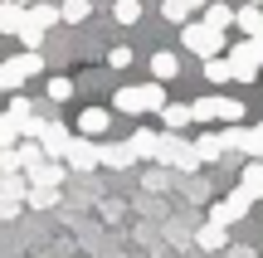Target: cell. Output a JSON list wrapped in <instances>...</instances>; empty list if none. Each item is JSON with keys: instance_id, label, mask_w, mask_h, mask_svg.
Segmentation results:
<instances>
[{"instance_id": "obj_1", "label": "cell", "mask_w": 263, "mask_h": 258, "mask_svg": "<svg viewBox=\"0 0 263 258\" xmlns=\"http://www.w3.org/2000/svg\"><path fill=\"white\" fill-rule=\"evenodd\" d=\"M112 107L117 112H127V117H141V112H161L166 107V83H141V88H117L112 93Z\"/></svg>"}, {"instance_id": "obj_2", "label": "cell", "mask_w": 263, "mask_h": 258, "mask_svg": "<svg viewBox=\"0 0 263 258\" xmlns=\"http://www.w3.org/2000/svg\"><path fill=\"white\" fill-rule=\"evenodd\" d=\"M180 44L190 54H200V58H215V54H224V29L205 25V19H185L180 25Z\"/></svg>"}, {"instance_id": "obj_3", "label": "cell", "mask_w": 263, "mask_h": 258, "mask_svg": "<svg viewBox=\"0 0 263 258\" xmlns=\"http://www.w3.org/2000/svg\"><path fill=\"white\" fill-rule=\"evenodd\" d=\"M229 64H234V83H254V78H263V39L244 34V44L229 49Z\"/></svg>"}, {"instance_id": "obj_4", "label": "cell", "mask_w": 263, "mask_h": 258, "mask_svg": "<svg viewBox=\"0 0 263 258\" xmlns=\"http://www.w3.org/2000/svg\"><path fill=\"white\" fill-rule=\"evenodd\" d=\"M156 161L161 166H176V171H195V166H205V161H200V151H195V142H180L176 132H161Z\"/></svg>"}, {"instance_id": "obj_5", "label": "cell", "mask_w": 263, "mask_h": 258, "mask_svg": "<svg viewBox=\"0 0 263 258\" xmlns=\"http://www.w3.org/2000/svg\"><path fill=\"white\" fill-rule=\"evenodd\" d=\"M64 166H68V171H93V166H103L98 142H93V136H68V146H64Z\"/></svg>"}, {"instance_id": "obj_6", "label": "cell", "mask_w": 263, "mask_h": 258, "mask_svg": "<svg viewBox=\"0 0 263 258\" xmlns=\"http://www.w3.org/2000/svg\"><path fill=\"white\" fill-rule=\"evenodd\" d=\"M249 205H254V195H249V190H229L224 200H215V205H210V220L229 229L234 220H244V214H249Z\"/></svg>"}, {"instance_id": "obj_7", "label": "cell", "mask_w": 263, "mask_h": 258, "mask_svg": "<svg viewBox=\"0 0 263 258\" xmlns=\"http://www.w3.org/2000/svg\"><path fill=\"white\" fill-rule=\"evenodd\" d=\"M68 136H73L68 127H59V122H39V136H34V142L44 146V151L54 156V161H64V146H68Z\"/></svg>"}, {"instance_id": "obj_8", "label": "cell", "mask_w": 263, "mask_h": 258, "mask_svg": "<svg viewBox=\"0 0 263 258\" xmlns=\"http://www.w3.org/2000/svg\"><path fill=\"white\" fill-rule=\"evenodd\" d=\"M107 127H112V112L107 107H83L78 112V136H103Z\"/></svg>"}, {"instance_id": "obj_9", "label": "cell", "mask_w": 263, "mask_h": 258, "mask_svg": "<svg viewBox=\"0 0 263 258\" xmlns=\"http://www.w3.org/2000/svg\"><path fill=\"white\" fill-rule=\"evenodd\" d=\"M98 151H103V166H112V171H127V166L137 161L132 142H98Z\"/></svg>"}, {"instance_id": "obj_10", "label": "cell", "mask_w": 263, "mask_h": 258, "mask_svg": "<svg viewBox=\"0 0 263 258\" xmlns=\"http://www.w3.org/2000/svg\"><path fill=\"white\" fill-rule=\"evenodd\" d=\"M132 151H137V161H156V151H161V132L137 127V132H132Z\"/></svg>"}, {"instance_id": "obj_11", "label": "cell", "mask_w": 263, "mask_h": 258, "mask_svg": "<svg viewBox=\"0 0 263 258\" xmlns=\"http://www.w3.org/2000/svg\"><path fill=\"white\" fill-rule=\"evenodd\" d=\"M239 190H249L254 200H263V156H249L244 175H239Z\"/></svg>"}, {"instance_id": "obj_12", "label": "cell", "mask_w": 263, "mask_h": 258, "mask_svg": "<svg viewBox=\"0 0 263 258\" xmlns=\"http://www.w3.org/2000/svg\"><path fill=\"white\" fill-rule=\"evenodd\" d=\"M210 0H161V15L171 19V25H185L190 15H195V10H205Z\"/></svg>"}, {"instance_id": "obj_13", "label": "cell", "mask_w": 263, "mask_h": 258, "mask_svg": "<svg viewBox=\"0 0 263 258\" xmlns=\"http://www.w3.org/2000/svg\"><path fill=\"white\" fill-rule=\"evenodd\" d=\"M234 25L244 29L249 39H263V5H249L244 0V10H234Z\"/></svg>"}, {"instance_id": "obj_14", "label": "cell", "mask_w": 263, "mask_h": 258, "mask_svg": "<svg viewBox=\"0 0 263 258\" xmlns=\"http://www.w3.org/2000/svg\"><path fill=\"white\" fill-rule=\"evenodd\" d=\"M151 78H156V83H171V78H180V58L171 54V49L151 54Z\"/></svg>"}, {"instance_id": "obj_15", "label": "cell", "mask_w": 263, "mask_h": 258, "mask_svg": "<svg viewBox=\"0 0 263 258\" xmlns=\"http://www.w3.org/2000/svg\"><path fill=\"white\" fill-rule=\"evenodd\" d=\"M25 15H29V5H20V0H5V5H0V34H20Z\"/></svg>"}, {"instance_id": "obj_16", "label": "cell", "mask_w": 263, "mask_h": 258, "mask_svg": "<svg viewBox=\"0 0 263 258\" xmlns=\"http://www.w3.org/2000/svg\"><path fill=\"white\" fill-rule=\"evenodd\" d=\"M161 122H166V132H185L195 117H190V103H166L161 107Z\"/></svg>"}, {"instance_id": "obj_17", "label": "cell", "mask_w": 263, "mask_h": 258, "mask_svg": "<svg viewBox=\"0 0 263 258\" xmlns=\"http://www.w3.org/2000/svg\"><path fill=\"white\" fill-rule=\"evenodd\" d=\"M205 78L210 83H234V64H229V54H215V58H205Z\"/></svg>"}, {"instance_id": "obj_18", "label": "cell", "mask_w": 263, "mask_h": 258, "mask_svg": "<svg viewBox=\"0 0 263 258\" xmlns=\"http://www.w3.org/2000/svg\"><path fill=\"white\" fill-rule=\"evenodd\" d=\"M39 161H49V151H44L39 142H20V146H15V166H20V171H34Z\"/></svg>"}, {"instance_id": "obj_19", "label": "cell", "mask_w": 263, "mask_h": 258, "mask_svg": "<svg viewBox=\"0 0 263 258\" xmlns=\"http://www.w3.org/2000/svg\"><path fill=\"white\" fill-rule=\"evenodd\" d=\"M190 117H195L200 127L219 122V93H210V97H195V103H190Z\"/></svg>"}, {"instance_id": "obj_20", "label": "cell", "mask_w": 263, "mask_h": 258, "mask_svg": "<svg viewBox=\"0 0 263 258\" xmlns=\"http://www.w3.org/2000/svg\"><path fill=\"white\" fill-rule=\"evenodd\" d=\"M195 151H200V161H219V156H224V136H219V132H200L195 136Z\"/></svg>"}, {"instance_id": "obj_21", "label": "cell", "mask_w": 263, "mask_h": 258, "mask_svg": "<svg viewBox=\"0 0 263 258\" xmlns=\"http://www.w3.org/2000/svg\"><path fill=\"white\" fill-rule=\"evenodd\" d=\"M195 244H200V249H210V253H215V249H224V224H215V220H210V224H200V234H195Z\"/></svg>"}, {"instance_id": "obj_22", "label": "cell", "mask_w": 263, "mask_h": 258, "mask_svg": "<svg viewBox=\"0 0 263 258\" xmlns=\"http://www.w3.org/2000/svg\"><path fill=\"white\" fill-rule=\"evenodd\" d=\"M88 15H93V0H64V5H59V19H64V25H83Z\"/></svg>"}, {"instance_id": "obj_23", "label": "cell", "mask_w": 263, "mask_h": 258, "mask_svg": "<svg viewBox=\"0 0 263 258\" xmlns=\"http://www.w3.org/2000/svg\"><path fill=\"white\" fill-rule=\"evenodd\" d=\"M54 200H59V185H29L25 190V205H34V210H49Z\"/></svg>"}, {"instance_id": "obj_24", "label": "cell", "mask_w": 263, "mask_h": 258, "mask_svg": "<svg viewBox=\"0 0 263 258\" xmlns=\"http://www.w3.org/2000/svg\"><path fill=\"white\" fill-rule=\"evenodd\" d=\"M10 64H15V68H20V73H25V78L44 73V58H39V49H25V54H15V58H10Z\"/></svg>"}, {"instance_id": "obj_25", "label": "cell", "mask_w": 263, "mask_h": 258, "mask_svg": "<svg viewBox=\"0 0 263 258\" xmlns=\"http://www.w3.org/2000/svg\"><path fill=\"white\" fill-rule=\"evenodd\" d=\"M29 25L54 29V25H59V10H54V5H44V0H34V5H29Z\"/></svg>"}, {"instance_id": "obj_26", "label": "cell", "mask_w": 263, "mask_h": 258, "mask_svg": "<svg viewBox=\"0 0 263 258\" xmlns=\"http://www.w3.org/2000/svg\"><path fill=\"white\" fill-rule=\"evenodd\" d=\"M29 117H34V107H29V97H10V112H5V122H15V132H20V127H25L29 122Z\"/></svg>"}, {"instance_id": "obj_27", "label": "cell", "mask_w": 263, "mask_h": 258, "mask_svg": "<svg viewBox=\"0 0 263 258\" xmlns=\"http://www.w3.org/2000/svg\"><path fill=\"white\" fill-rule=\"evenodd\" d=\"M244 112H249V107L244 103H239V97H224V93H219V122H244Z\"/></svg>"}, {"instance_id": "obj_28", "label": "cell", "mask_w": 263, "mask_h": 258, "mask_svg": "<svg viewBox=\"0 0 263 258\" xmlns=\"http://www.w3.org/2000/svg\"><path fill=\"white\" fill-rule=\"evenodd\" d=\"M112 19H117V25H137V19H141V0H117Z\"/></svg>"}, {"instance_id": "obj_29", "label": "cell", "mask_w": 263, "mask_h": 258, "mask_svg": "<svg viewBox=\"0 0 263 258\" xmlns=\"http://www.w3.org/2000/svg\"><path fill=\"white\" fill-rule=\"evenodd\" d=\"M68 97H73V78L54 73V78H49V103H68Z\"/></svg>"}, {"instance_id": "obj_30", "label": "cell", "mask_w": 263, "mask_h": 258, "mask_svg": "<svg viewBox=\"0 0 263 258\" xmlns=\"http://www.w3.org/2000/svg\"><path fill=\"white\" fill-rule=\"evenodd\" d=\"M20 83H25V73L5 58V64H0V93H20Z\"/></svg>"}, {"instance_id": "obj_31", "label": "cell", "mask_w": 263, "mask_h": 258, "mask_svg": "<svg viewBox=\"0 0 263 258\" xmlns=\"http://www.w3.org/2000/svg\"><path fill=\"white\" fill-rule=\"evenodd\" d=\"M205 25L229 29V25H234V10H229V5H205Z\"/></svg>"}, {"instance_id": "obj_32", "label": "cell", "mask_w": 263, "mask_h": 258, "mask_svg": "<svg viewBox=\"0 0 263 258\" xmlns=\"http://www.w3.org/2000/svg\"><path fill=\"white\" fill-rule=\"evenodd\" d=\"M20 44H25V49H39V44H44V29L29 25V15H25V25H20Z\"/></svg>"}, {"instance_id": "obj_33", "label": "cell", "mask_w": 263, "mask_h": 258, "mask_svg": "<svg viewBox=\"0 0 263 258\" xmlns=\"http://www.w3.org/2000/svg\"><path fill=\"white\" fill-rule=\"evenodd\" d=\"M20 205H25L20 195H5V190H0V224H5V220H15V214H20Z\"/></svg>"}, {"instance_id": "obj_34", "label": "cell", "mask_w": 263, "mask_h": 258, "mask_svg": "<svg viewBox=\"0 0 263 258\" xmlns=\"http://www.w3.org/2000/svg\"><path fill=\"white\" fill-rule=\"evenodd\" d=\"M107 64H112V68H132V49H127V44H117L112 54H107Z\"/></svg>"}, {"instance_id": "obj_35", "label": "cell", "mask_w": 263, "mask_h": 258, "mask_svg": "<svg viewBox=\"0 0 263 258\" xmlns=\"http://www.w3.org/2000/svg\"><path fill=\"white\" fill-rule=\"evenodd\" d=\"M229 258H254V249H229Z\"/></svg>"}, {"instance_id": "obj_36", "label": "cell", "mask_w": 263, "mask_h": 258, "mask_svg": "<svg viewBox=\"0 0 263 258\" xmlns=\"http://www.w3.org/2000/svg\"><path fill=\"white\" fill-rule=\"evenodd\" d=\"M254 136H258V146H263V122H258V127H254Z\"/></svg>"}, {"instance_id": "obj_37", "label": "cell", "mask_w": 263, "mask_h": 258, "mask_svg": "<svg viewBox=\"0 0 263 258\" xmlns=\"http://www.w3.org/2000/svg\"><path fill=\"white\" fill-rule=\"evenodd\" d=\"M20 5H34V0H20Z\"/></svg>"}, {"instance_id": "obj_38", "label": "cell", "mask_w": 263, "mask_h": 258, "mask_svg": "<svg viewBox=\"0 0 263 258\" xmlns=\"http://www.w3.org/2000/svg\"><path fill=\"white\" fill-rule=\"evenodd\" d=\"M249 5H263V0H249Z\"/></svg>"}]
</instances>
